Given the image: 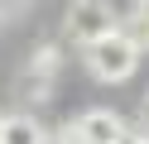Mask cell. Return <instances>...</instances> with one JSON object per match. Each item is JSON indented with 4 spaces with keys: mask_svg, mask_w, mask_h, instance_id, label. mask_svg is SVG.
I'll return each mask as SVG.
<instances>
[{
    "mask_svg": "<svg viewBox=\"0 0 149 144\" xmlns=\"http://www.w3.org/2000/svg\"><path fill=\"white\" fill-rule=\"evenodd\" d=\"M130 125L120 120L116 111H106V106H91V111H82L77 120H68V130H63V144H120V134H125Z\"/></svg>",
    "mask_w": 149,
    "mask_h": 144,
    "instance_id": "3",
    "label": "cell"
},
{
    "mask_svg": "<svg viewBox=\"0 0 149 144\" xmlns=\"http://www.w3.org/2000/svg\"><path fill=\"white\" fill-rule=\"evenodd\" d=\"M0 144H48V130H43L34 115H5Z\"/></svg>",
    "mask_w": 149,
    "mask_h": 144,
    "instance_id": "4",
    "label": "cell"
},
{
    "mask_svg": "<svg viewBox=\"0 0 149 144\" xmlns=\"http://www.w3.org/2000/svg\"><path fill=\"white\" fill-rule=\"evenodd\" d=\"M82 58H87V72L96 77V82L116 86V82H130L139 67V43L125 34V29H106L101 38H91L87 48H82Z\"/></svg>",
    "mask_w": 149,
    "mask_h": 144,
    "instance_id": "1",
    "label": "cell"
},
{
    "mask_svg": "<svg viewBox=\"0 0 149 144\" xmlns=\"http://www.w3.org/2000/svg\"><path fill=\"white\" fill-rule=\"evenodd\" d=\"M53 72H58V48H39V53H34L29 58V77H34V82H39V86H48L53 82Z\"/></svg>",
    "mask_w": 149,
    "mask_h": 144,
    "instance_id": "6",
    "label": "cell"
},
{
    "mask_svg": "<svg viewBox=\"0 0 149 144\" xmlns=\"http://www.w3.org/2000/svg\"><path fill=\"white\" fill-rule=\"evenodd\" d=\"M139 130H149V96L139 101Z\"/></svg>",
    "mask_w": 149,
    "mask_h": 144,
    "instance_id": "7",
    "label": "cell"
},
{
    "mask_svg": "<svg viewBox=\"0 0 149 144\" xmlns=\"http://www.w3.org/2000/svg\"><path fill=\"white\" fill-rule=\"evenodd\" d=\"M120 29H125V34L139 43V53H144V48H149V0H135L130 15L120 19Z\"/></svg>",
    "mask_w": 149,
    "mask_h": 144,
    "instance_id": "5",
    "label": "cell"
},
{
    "mask_svg": "<svg viewBox=\"0 0 149 144\" xmlns=\"http://www.w3.org/2000/svg\"><path fill=\"white\" fill-rule=\"evenodd\" d=\"M144 144H149V130H144Z\"/></svg>",
    "mask_w": 149,
    "mask_h": 144,
    "instance_id": "9",
    "label": "cell"
},
{
    "mask_svg": "<svg viewBox=\"0 0 149 144\" xmlns=\"http://www.w3.org/2000/svg\"><path fill=\"white\" fill-rule=\"evenodd\" d=\"M0 130H5V115H0Z\"/></svg>",
    "mask_w": 149,
    "mask_h": 144,
    "instance_id": "8",
    "label": "cell"
},
{
    "mask_svg": "<svg viewBox=\"0 0 149 144\" xmlns=\"http://www.w3.org/2000/svg\"><path fill=\"white\" fill-rule=\"evenodd\" d=\"M106 29H116V15H111L106 0H68L63 10V38L77 48H87L91 38H101Z\"/></svg>",
    "mask_w": 149,
    "mask_h": 144,
    "instance_id": "2",
    "label": "cell"
}]
</instances>
